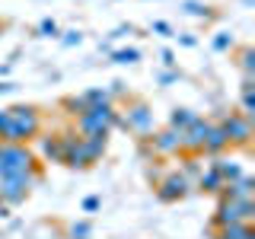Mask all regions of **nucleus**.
I'll use <instances>...</instances> for the list:
<instances>
[{
    "instance_id": "nucleus-20",
    "label": "nucleus",
    "mask_w": 255,
    "mask_h": 239,
    "mask_svg": "<svg viewBox=\"0 0 255 239\" xmlns=\"http://www.w3.org/2000/svg\"><path fill=\"white\" fill-rule=\"evenodd\" d=\"M195 118H198V112H191V109H172L169 112V127H175V131H185V127L195 124Z\"/></svg>"
},
{
    "instance_id": "nucleus-3",
    "label": "nucleus",
    "mask_w": 255,
    "mask_h": 239,
    "mask_svg": "<svg viewBox=\"0 0 255 239\" xmlns=\"http://www.w3.org/2000/svg\"><path fill=\"white\" fill-rule=\"evenodd\" d=\"M22 172H42L32 150L26 143H0V175H22Z\"/></svg>"
},
{
    "instance_id": "nucleus-22",
    "label": "nucleus",
    "mask_w": 255,
    "mask_h": 239,
    "mask_svg": "<svg viewBox=\"0 0 255 239\" xmlns=\"http://www.w3.org/2000/svg\"><path fill=\"white\" fill-rule=\"evenodd\" d=\"M182 13H188V16H198V19H211V6L201 3V0H182V6H179Z\"/></svg>"
},
{
    "instance_id": "nucleus-29",
    "label": "nucleus",
    "mask_w": 255,
    "mask_h": 239,
    "mask_svg": "<svg viewBox=\"0 0 255 239\" xmlns=\"http://www.w3.org/2000/svg\"><path fill=\"white\" fill-rule=\"evenodd\" d=\"M10 134V109H0V143H6Z\"/></svg>"
},
{
    "instance_id": "nucleus-8",
    "label": "nucleus",
    "mask_w": 255,
    "mask_h": 239,
    "mask_svg": "<svg viewBox=\"0 0 255 239\" xmlns=\"http://www.w3.org/2000/svg\"><path fill=\"white\" fill-rule=\"evenodd\" d=\"M191 188H195V185H191V182H188L182 172H166L163 179L156 182V198H159L163 204H175V201H182V198H185Z\"/></svg>"
},
{
    "instance_id": "nucleus-27",
    "label": "nucleus",
    "mask_w": 255,
    "mask_h": 239,
    "mask_svg": "<svg viewBox=\"0 0 255 239\" xmlns=\"http://www.w3.org/2000/svg\"><path fill=\"white\" fill-rule=\"evenodd\" d=\"M90 236H93V223H90V220L70 223V239H90Z\"/></svg>"
},
{
    "instance_id": "nucleus-17",
    "label": "nucleus",
    "mask_w": 255,
    "mask_h": 239,
    "mask_svg": "<svg viewBox=\"0 0 255 239\" xmlns=\"http://www.w3.org/2000/svg\"><path fill=\"white\" fill-rule=\"evenodd\" d=\"M236 64L243 70V77H255V48L252 45L236 48Z\"/></svg>"
},
{
    "instance_id": "nucleus-25",
    "label": "nucleus",
    "mask_w": 255,
    "mask_h": 239,
    "mask_svg": "<svg viewBox=\"0 0 255 239\" xmlns=\"http://www.w3.org/2000/svg\"><path fill=\"white\" fill-rule=\"evenodd\" d=\"M211 48L217 54H227V51H233V48H236V42H233V35H230V32H217V35L211 38Z\"/></svg>"
},
{
    "instance_id": "nucleus-21",
    "label": "nucleus",
    "mask_w": 255,
    "mask_h": 239,
    "mask_svg": "<svg viewBox=\"0 0 255 239\" xmlns=\"http://www.w3.org/2000/svg\"><path fill=\"white\" fill-rule=\"evenodd\" d=\"M61 109H64V112H67V115H70V118H80V115H83V112H86V109H90V106H86V99H83V93H80V96H64V99H61Z\"/></svg>"
},
{
    "instance_id": "nucleus-14",
    "label": "nucleus",
    "mask_w": 255,
    "mask_h": 239,
    "mask_svg": "<svg viewBox=\"0 0 255 239\" xmlns=\"http://www.w3.org/2000/svg\"><path fill=\"white\" fill-rule=\"evenodd\" d=\"M106 147H109V134H93V137H83V153L86 159L93 163H99L102 156H106Z\"/></svg>"
},
{
    "instance_id": "nucleus-2",
    "label": "nucleus",
    "mask_w": 255,
    "mask_h": 239,
    "mask_svg": "<svg viewBox=\"0 0 255 239\" xmlns=\"http://www.w3.org/2000/svg\"><path fill=\"white\" fill-rule=\"evenodd\" d=\"M74 131L80 137H93V134H109L112 127H118V112L112 109V102L106 106H90L80 118H74Z\"/></svg>"
},
{
    "instance_id": "nucleus-4",
    "label": "nucleus",
    "mask_w": 255,
    "mask_h": 239,
    "mask_svg": "<svg viewBox=\"0 0 255 239\" xmlns=\"http://www.w3.org/2000/svg\"><path fill=\"white\" fill-rule=\"evenodd\" d=\"M42 182V172H22V175H0V198L10 207L22 204L29 198V191Z\"/></svg>"
},
{
    "instance_id": "nucleus-35",
    "label": "nucleus",
    "mask_w": 255,
    "mask_h": 239,
    "mask_svg": "<svg viewBox=\"0 0 255 239\" xmlns=\"http://www.w3.org/2000/svg\"><path fill=\"white\" fill-rule=\"evenodd\" d=\"M109 96H125V83H122V80H115V83L109 86Z\"/></svg>"
},
{
    "instance_id": "nucleus-5",
    "label": "nucleus",
    "mask_w": 255,
    "mask_h": 239,
    "mask_svg": "<svg viewBox=\"0 0 255 239\" xmlns=\"http://www.w3.org/2000/svg\"><path fill=\"white\" fill-rule=\"evenodd\" d=\"M255 217V204L252 201H217V207H214V230H220V227H233V223H252Z\"/></svg>"
},
{
    "instance_id": "nucleus-15",
    "label": "nucleus",
    "mask_w": 255,
    "mask_h": 239,
    "mask_svg": "<svg viewBox=\"0 0 255 239\" xmlns=\"http://www.w3.org/2000/svg\"><path fill=\"white\" fill-rule=\"evenodd\" d=\"M211 169L220 175L223 182H236L239 175H243V166L236 163V159H227V156H214V163H211Z\"/></svg>"
},
{
    "instance_id": "nucleus-26",
    "label": "nucleus",
    "mask_w": 255,
    "mask_h": 239,
    "mask_svg": "<svg viewBox=\"0 0 255 239\" xmlns=\"http://www.w3.org/2000/svg\"><path fill=\"white\" fill-rule=\"evenodd\" d=\"M38 35H42V38H61V29H58V22H54L51 16H45V19L38 22Z\"/></svg>"
},
{
    "instance_id": "nucleus-31",
    "label": "nucleus",
    "mask_w": 255,
    "mask_h": 239,
    "mask_svg": "<svg viewBox=\"0 0 255 239\" xmlns=\"http://www.w3.org/2000/svg\"><path fill=\"white\" fill-rule=\"evenodd\" d=\"M102 207V198H96V195H90V198H83V211L86 214H96Z\"/></svg>"
},
{
    "instance_id": "nucleus-1",
    "label": "nucleus",
    "mask_w": 255,
    "mask_h": 239,
    "mask_svg": "<svg viewBox=\"0 0 255 239\" xmlns=\"http://www.w3.org/2000/svg\"><path fill=\"white\" fill-rule=\"evenodd\" d=\"M42 134V115L35 106H10V134L6 143H29Z\"/></svg>"
},
{
    "instance_id": "nucleus-6",
    "label": "nucleus",
    "mask_w": 255,
    "mask_h": 239,
    "mask_svg": "<svg viewBox=\"0 0 255 239\" xmlns=\"http://www.w3.org/2000/svg\"><path fill=\"white\" fill-rule=\"evenodd\" d=\"M118 127H125V131H134V134H140V137H147V134L153 131V109H150L143 99L128 102L125 115H118Z\"/></svg>"
},
{
    "instance_id": "nucleus-37",
    "label": "nucleus",
    "mask_w": 255,
    "mask_h": 239,
    "mask_svg": "<svg viewBox=\"0 0 255 239\" xmlns=\"http://www.w3.org/2000/svg\"><path fill=\"white\" fill-rule=\"evenodd\" d=\"M0 217H10V204H6L3 198H0Z\"/></svg>"
},
{
    "instance_id": "nucleus-33",
    "label": "nucleus",
    "mask_w": 255,
    "mask_h": 239,
    "mask_svg": "<svg viewBox=\"0 0 255 239\" xmlns=\"http://www.w3.org/2000/svg\"><path fill=\"white\" fill-rule=\"evenodd\" d=\"M172 38H179L182 48H195V45H198V38L191 35V32H179V35H172Z\"/></svg>"
},
{
    "instance_id": "nucleus-36",
    "label": "nucleus",
    "mask_w": 255,
    "mask_h": 239,
    "mask_svg": "<svg viewBox=\"0 0 255 239\" xmlns=\"http://www.w3.org/2000/svg\"><path fill=\"white\" fill-rule=\"evenodd\" d=\"M16 90V83H10V80H0V96H6V93H13Z\"/></svg>"
},
{
    "instance_id": "nucleus-39",
    "label": "nucleus",
    "mask_w": 255,
    "mask_h": 239,
    "mask_svg": "<svg viewBox=\"0 0 255 239\" xmlns=\"http://www.w3.org/2000/svg\"><path fill=\"white\" fill-rule=\"evenodd\" d=\"M246 239H255V230H252V233H249V236H246Z\"/></svg>"
},
{
    "instance_id": "nucleus-16",
    "label": "nucleus",
    "mask_w": 255,
    "mask_h": 239,
    "mask_svg": "<svg viewBox=\"0 0 255 239\" xmlns=\"http://www.w3.org/2000/svg\"><path fill=\"white\" fill-rule=\"evenodd\" d=\"M42 153H45L48 163H61V156H64L61 134H48V137H42Z\"/></svg>"
},
{
    "instance_id": "nucleus-40",
    "label": "nucleus",
    "mask_w": 255,
    "mask_h": 239,
    "mask_svg": "<svg viewBox=\"0 0 255 239\" xmlns=\"http://www.w3.org/2000/svg\"><path fill=\"white\" fill-rule=\"evenodd\" d=\"M3 29H6V26H3V22H0V35H3Z\"/></svg>"
},
{
    "instance_id": "nucleus-32",
    "label": "nucleus",
    "mask_w": 255,
    "mask_h": 239,
    "mask_svg": "<svg viewBox=\"0 0 255 239\" xmlns=\"http://www.w3.org/2000/svg\"><path fill=\"white\" fill-rule=\"evenodd\" d=\"M175 80H179V70H163V74L156 77V83L159 86H169V83H175Z\"/></svg>"
},
{
    "instance_id": "nucleus-13",
    "label": "nucleus",
    "mask_w": 255,
    "mask_h": 239,
    "mask_svg": "<svg viewBox=\"0 0 255 239\" xmlns=\"http://www.w3.org/2000/svg\"><path fill=\"white\" fill-rule=\"evenodd\" d=\"M230 150V140H227V134H223V127L217 121H211V127H207V137H204V147H201V153L207 156H223Z\"/></svg>"
},
{
    "instance_id": "nucleus-28",
    "label": "nucleus",
    "mask_w": 255,
    "mask_h": 239,
    "mask_svg": "<svg viewBox=\"0 0 255 239\" xmlns=\"http://www.w3.org/2000/svg\"><path fill=\"white\" fill-rule=\"evenodd\" d=\"M80 42H83V32H80V29L61 32V45H64V48H74V45H80Z\"/></svg>"
},
{
    "instance_id": "nucleus-34",
    "label": "nucleus",
    "mask_w": 255,
    "mask_h": 239,
    "mask_svg": "<svg viewBox=\"0 0 255 239\" xmlns=\"http://www.w3.org/2000/svg\"><path fill=\"white\" fill-rule=\"evenodd\" d=\"M159 61H163L166 67H175V51L172 48H163V51H159Z\"/></svg>"
},
{
    "instance_id": "nucleus-7",
    "label": "nucleus",
    "mask_w": 255,
    "mask_h": 239,
    "mask_svg": "<svg viewBox=\"0 0 255 239\" xmlns=\"http://www.w3.org/2000/svg\"><path fill=\"white\" fill-rule=\"evenodd\" d=\"M223 127V134H227L230 147H249L252 143V121L246 115H239V112H223V118L217 121Z\"/></svg>"
},
{
    "instance_id": "nucleus-11",
    "label": "nucleus",
    "mask_w": 255,
    "mask_h": 239,
    "mask_svg": "<svg viewBox=\"0 0 255 239\" xmlns=\"http://www.w3.org/2000/svg\"><path fill=\"white\" fill-rule=\"evenodd\" d=\"M207 127H211V121L198 115V118H195V124L182 131V153H188V156L201 153V147H204V137H207Z\"/></svg>"
},
{
    "instance_id": "nucleus-38",
    "label": "nucleus",
    "mask_w": 255,
    "mask_h": 239,
    "mask_svg": "<svg viewBox=\"0 0 255 239\" xmlns=\"http://www.w3.org/2000/svg\"><path fill=\"white\" fill-rule=\"evenodd\" d=\"M13 70V61H6V64H0V77H6Z\"/></svg>"
},
{
    "instance_id": "nucleus-10",
    "label": "nucleus",
    "mask_w": 255,
    "mask_h": 239,
    "mask_svg": "<svg viewBox=\"0 0 255 239\" xmlns=\"http://www.w3.org/2000/svg\"><path fill=\"white\" fill-rule=\"evenodd\" d=\"M61 143H64L61 163L67 166V169H90V159H86V153H83V137H80L77 131H64Z\"/></svg>"
},
{
    "instance_id": "nucleus-12",
    "label": "nucleus",
    "mask_w": 255,
    "mask_h": 239,
    "mask_svg": "<svg viewBox=\"0 0 255 239\" xmlns=\"http://www.w3.org/2000/svg\"><path fill=\"white\" fill-rule=\"evenodd\" d=\"M252 195H255V179L243 172L236 182H223L217 198H223V201H252Z\"/></svg>"
},
{
    "instance_id": "nucleus-30",
    "label": "nucleus",
    "mask_w": 255,
    "mask_h": 239,
    "mask_svg": "<svg viewBox=\"0 0 255 239\" xmlns=\"http://www.w3.org/2000/svg\"><path fill=\"white\" fill-rule=\"evenodd\" d=\"M150 29H153L156 35H166V38H172V35H175V32H172V26H169V22H166V19H156V22H153V26H150Z\"/></svg>"
},
{
    "instance_id": "nucleus-19",
    "label": "nucleus",
    "mask_w": 255,
    "mask_h": 239,
    "mask_svg": "<svg viewBox=\"0 0 255 239\" xmlns=\"http://www.w3.org/2000/svg\"><path fill=\"white\" fill-rule=\"evenodd\" d=\"M198 188L204 191V195H220V185H223V179L214 169H204L201 175H198V182H195Z\"/></svg>"
},
{
    "instance_id": "nucleus-23",
    "label": "nucleus",
    "mask_w": 255,
    "mask_h": 239,
    "mask_svg": "<svg viewBox=\"0 0 255 239\" xmlns=\"http://www.w3.org/2000/svg\"><path fill=\"white\" fill-rule=\"evenodd\" d=\"M83 99H86V106H106V102H112V96L106 86H93V90L83 93Z\"/></svg>"
},
{
    "instance_id": "nucleus-18",
    "label": "nucleus",
    "mask_w": 255,
    "mask_h": 239,
    "mask_svg": "<svg viewBox=\"0 0 255 239\" xmlns=\"http://www.w3.org/2000/svg\"><path fill=\"white\" fill-rule=\"evenodd\" d=\"M252 233V223H233V227H220L214 230L211 239H246Z\"/></svg>"
},
{
    "instance_id": "nucleus-24",
    "label": "nucleus",
    "mask_w": 255,
    "mask_h": 239,
    "mask_svg": "<svg viewBox=\"0 0 255 239\" xmlns=\"http://www.w3.org/2000/svg\"><path fill=\"white\" fill-rule=\"evenodd\" d=\"M112 61L115 64H137L140 48H115V51H112Z\"/></svg>"
},
{
    "instance_id": "nucleus-9",
    "label": "nucleus",
    "mask_w": 255,
    "mask_h": 239,
    "mask_svg": "<svg viewBox=\"0 0 255 239\" xmlns=\"http://www.w3.org/2000/svg\"><path fill=\"white\" fill-rule=\"evenodd\" d=\"M150 147V153H159V156H172V153H182V131L166 124L163 131H150V137H143Z\"/></svg>"
}]
</instances>
